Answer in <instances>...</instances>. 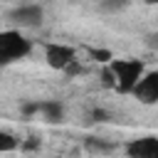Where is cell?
<instances>
[{"mask_svg":"<svg viewBox=\"0 0 158 158\" xmlns=\"http://www.w3.org/2000/svg\"><path fill=\"white\" fill-rule=\"evenodd\" d=\"M133 96L141 104H156L158 101V72H148L141 77V81L133 89Z\"/></svg>","mask_w":158,"mask_h":158,"instance_id":"5b68a950","label":"cell"},{"mask_svg":"<svg viewBox=\"0 0 158 158\" xmlns=\"http://www.w3.org/2000/svg\"><path fill=\"white\" fill-rule=\"evenodd\" d=\"M40 106H42V101H22L20 114L22 116H35V114H40Z\"/></svg>","mask_w":158,"mask_h":158,"instance_id":"7c38bea8","label":"cell"},{"mask_svg":"<svg viewBox=\"0 0 158 158\" xmlns=\"http://www.w3.org/2000/svg\"><path fill=\"white\" fill-rule=\"evenodd\" d=\"M20 143H22V141H17L12 133H7V131L0 133V151H2V153H10V151L20 148Z\"/></svg>","mask_w":158,"mask_h":158,"instance_id":"30bf717a","label":"cell"},{"mask_svg":"<svg viewBox=\"0 0 158 158\" xmlns=\"http://www.w3.org/2000/svg\"><path fill=\"white\" fill-rule=\"evenodd\" d=\"M143 2H148V5H158V0H143Z\"/></svg>","mask_w":158,"mask_h":158,"instance_id":"2e32d148","label":"cell"},{"mask_svg":"<svg viewBox=\"0 0 158 158\" xmlns=\"http://www.w3.org/2000/svg\"><path fill=\"white\" fill-rule=\"evenodd\" d=\"M40 116H42V121L44 123H62L64 121V104L62 101H54V99H47V101H42V106H40Z\"/></svg>","mask_w":158,"mask_h":158,"instance_id":"52a82bcc","label":"cell"},{"mask_svg":"<svg viewBox=\"0 0 158 158\" xmlns=\"http://www.w3.org/2000/svg\"><path fill=\"white\" fill-rule=\"evenodd\" d=\"M32 49L30 40L22 37L17 30H5L0 35V62L2 64H10V62H17L22 57H27Z\"/></svg>","mask_w":158,"mask_h":158,"instance_id":"7a4b0ae2","label":"cell"},{"mask_svg":"<svg viewBox=\"0 0 158 158\" xmlns=\"http://www.w3.org/2000/svg\"><path fill=\"white\" fill-rule=\"evenodd\" d=\"M20 148H22V151H37V148H40V138L30 136L27 141H22V143H20Z\"/></svg>","mask_w":158,"mask_h":158,"instance_id":"5bb4252c","label":"cell"},{"mask_svg":"<svg viewBox=\"0 0 158 158\" xmlns=\"http://www.w3.org/2000/svg\"><path fill=\"white\" fill-rule=\"evenodd\" d=\"M17 27H25V30H32V27H40L42 20H44V10L40 5H17L10 10L7 15Z\"/></svg>","mask_w":158,"mask_h":158,"instance_id":"3957f363","label":"cell"},{"mask_svg":"<svg viewBox=\"0 0 158 158\" xmlns=\"http://www.w3.org/2000/svg\"><path fill=\"white\" fill-rule=\"evenodd\" d=\"M128 2H131V0H99V10L106 12V15H116V12L126 10Z\"/></svg>","mask_w":158,"mask_h":158,"instance_id":"9c48e42d","label":"cell"},{"mask_svg":"<svg viewBox=\"0 0 158 158\" xmlns=\"http://www.w3.org/2000/svg\"><path fill=\"white\" fill-rule=\"evenodd\" d=\"M126 153L128 158H158V138L156 136L133 138L131 143H126Z\"/></svg>","mask_w":158,"mask_h":158,"instance_id":"8992f818","label":"cell"},{"mask_svg":"<svg viewBox=\"0 0 158 158\" xmlns=\"http://www.w3.org/2000/svg\"><path fill=\"white\" fill-rule=\"evenodd\" d=\"M101 84H104V86H114V89H116V74H114V69H111L109 64L101 69Z\"/></svg>","mask_w":158,"mask_h":158,"instance_id":"4fadbf2b","label":"cell"},{"mask_svg":"<svg viewBox=\"0 0 158 158\" xmlns=\"http://www.w3.org/2000/svg\"><path fill=\"white\" fill-rule=\"evenodd\" d=\"M146 47H148V49H158V32L146 35Z\"/></svg>","mask_w":158,"mask_h":158,"instance_id":"9a60e30c","label":"cell"},{"mask_svg":"<svg viewBox=\"0 0 158 158\" xmlns=\"http://www.w3.org/2000/svg\"><path fill=\"white\" fill-rule=\"evenodd\" d=\"M109 67L116 74V91L118 94H133L136 84L143 77V62H138V59H114Z\"/></svg>","mask_w":158,"mask_h":158,"instance_id":"6da1fadb","label":"cell"},{"mask_svg":"<svg viewBox=\"0 0 158 158\" xmlns=\"http://www.w3.org/2000/svg\"><path fill=\"white\" fill-rule=\"evenodd\" d=\"M44 59H47V64H49L52 69L67 72V67H69L72 62H77V52H74L72 47H67V44H47Z\"/></svg>","mask_w":158,"mask_h":158,"instance_id":"277c9868","label":"cell"},{"mask_svg":"<svg viewBox=\"0 0 158 158\" xmlns=\"http://www.w3.org/2000/svg\"><path fill=\"white\" fill-rule=\"evenodd\" d=\"M84 148H86L89 153H111L116 146L109 143V141H104V138H94V136H89V138H84Z\"/></svg>","mask_w":158,"mask_h":158,"instance_id":"ba28073f","label":"cell"},{"mask_svg":"<svg viewBox=\"0 0 158 158\" xmlns=\"http://www.w3.org/2000/svg\"><path fill=\"white\" fill-rule=\"evenodd\" d=\"M89 54H91V59H96L101 64H111L114 62V54L109 49H89Z\"/></svg>","mask_w":158,"mask_h":158,"instance_id":"8fae6325","label":"cell"}]
</instances>
